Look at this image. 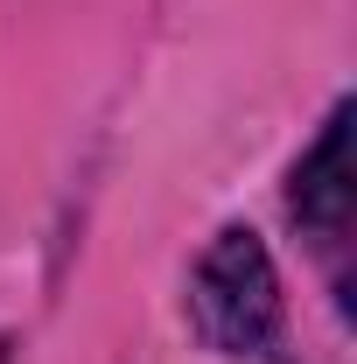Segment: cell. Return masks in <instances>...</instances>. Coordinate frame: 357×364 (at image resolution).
Returning a JSON list of instances; mask_svg holds the SVG:
<instances>
[{
	"instance_id": "cell-1",
	"label": "cell",
	"mask_w": 357,
	"mask_h": 364,
	"mask_svg": "<svg viewBox=\"0 0 357 364\" xmlns=\"http://www.w3.org/2000/svg\"><path fill=\"white\" fill-rule=\"evenodd\" d=\"M189 316L218 358H273L280 350L287 309H280V273H273V252L260 245V231L224 225L211 238V252L196 259V280H189Z\"/></svg>"
},
{
	"instance_id": "cell-2",
	"label": "cell",
	"mask_w": 357,
	"mask_h": 364,
	"mask_svg": "<svg viewBox=\"0 0 357 364\" xmlns=\"http://www.w3.org/2000/svg\"><path fill=\"white\" fill-rule=\"evenodd\" d=\"M287 203H294V225L309 231L329 259L351 245V218H357V189H351V105H336L329 127H322V140L302 154Z\"/></svg>"
}]
</instances>
